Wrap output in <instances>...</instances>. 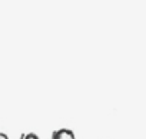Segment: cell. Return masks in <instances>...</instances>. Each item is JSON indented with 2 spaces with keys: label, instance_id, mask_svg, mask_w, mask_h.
<instances>
[{
  "label": "cell",
  "instance_id": "2",
  "mask_svg": "<svg viewBox=\"0 0 146 139\" xmlns=\"http://www.w3.org/2000/svg\"><path fill=\"white\" fill-rule=\"evenodd\" d=\"M22 139H39V138H37V135H35V133H26Z\"/></svg>",
  "mask_w": 146,
  "mask_h": 139
},
{
  "label": "cell",
  "instance_id": "3",
  "mask_svg": "<svg viewBox=\"0 0 146 139\" xmlns=\"http://www.w3.org/2000/svg\"><path fill=\"white\" fill-rule=\"evenodd\" d=\"M0 139H9V138H7L6 133H2V132H0Z\"/></svg>",
  "mask_w": 146,
  "mask_h": 139
},
{
  "label": "cell",
  "instance_id": "1",
  "mask_svg": "<svg viewBox=\"0 0 146 139\" xmlns=\"http://www.w3.org/2000/svg\"><path fill=\"white\" fill-rule=\"evenodd\" d=\"M52 139H76V136L70 129H59L53 133Z\"/></svg>",
  "mask_w": 146,
  "mask_h": 139
}]
</instances>
